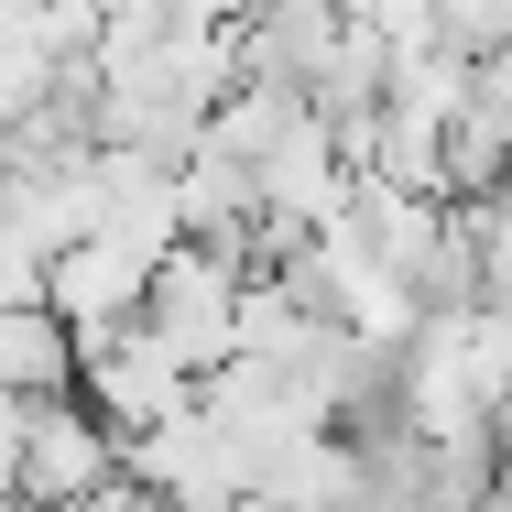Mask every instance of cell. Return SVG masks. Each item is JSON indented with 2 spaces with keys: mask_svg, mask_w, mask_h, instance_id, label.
<instances>
[{
  "mask_svg": "<svg viewBox=\"0 0 512 512\" xmlns=\"http://www.w3.org/2000/svg\"><path fill=\"white\" fill-rule=\"evenodd\" d=\"M11 502L22 512H88L109 491H131V436L109 425L88 393H11Z\"/></svg>",
  "mask_w": 512,
  "mask_h": 512,
  "instance_id": "6da1fadb",
  "label": "cell"
},
{
  "mask_svg": "<svg viewBox=\"0 0 512 512\" xmlns=\"http://www.w3.org/2000/svg\"><path fill=\"white\" fill-rule=\"evenodd\" d=\"M251 273H262V251H229V240H175L164 251V284H153V338L197 371V382H218L229 360H240V316H251Z\"/></svg>",
  "mask_w": 512,
  "mask_h": 512,
  "instance_id": "7a4b0ae2",
  "label": "cell"
},
{
  "mask_svg": "<svg viewBox=\"0 0 512 512\" xmlns=\"http://www.w3.org/2000/svg\"><path fill=\"white\" fill-rule=\"evenodd\" d=\"M153 284H164V240H142V229H88V240L55 262L44 306L99 349V338H120V327L153 316Z\"/></svg>",
  "mask_w": 512,
  "mask_h": 512,
  "instance_id": "3957f363",
  "label": "cell"
},
{
  "mask_svg": "<svg viewBox=\"0 0 512 512\" xmlns=\"http://www.w3.org/2000/svg\"><path fill=\"white\" fill-rule=\"evenodd\" d=\"M88 404H99L120 436H153V425H186V414L207 404V382L153 338V327H120V338L88 349Z\"/></svg>",
  "mask_w": 512,
  "mask_h": 512,
  "instance_id": "277c9868",
  "label": "cell"
},
{
  "mask_svg": "<svg viewBox=\"0 0 512 512\" xmlns=\"http://www.w3.org/2000/svg\"><path fill=\"white\" fill-rule=\"evenodd\" d=\"M0 382L33 393V404H44V393H88V338L55 306H11L0 316Z\"/></svg>",
  "mask_w": 512,
  "mask_h": 512,
  "instance_id": "5b68a950",
  "label": "cell"
}]
</instances>
